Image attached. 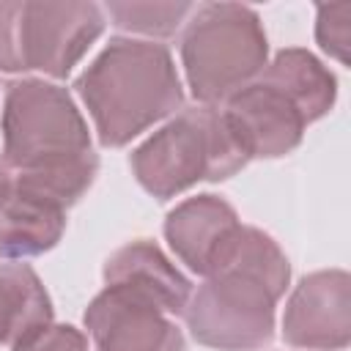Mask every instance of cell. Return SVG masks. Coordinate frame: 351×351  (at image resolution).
<instances>
[{"label":"cell","mask_w":351,"mask_h":351,"mask_svg":"<svg viewBox=\"0 0 351 351\" xmlns=\"http://www.w3.org/2000/svg\"><path fill=\"white\" fill-rule=\"evenodd\" d=\"M291 282V263L261 228L241 225L219 269L192 293L189 335L217 351H258L274 337V307Z\"/></svg>","instance_id":"1"},{"label":"cell","mask_w":351,"mask_h":351,"mask_svg":"<svg viewBox=\"0 0 351 351\" xmlns=\"http://www.w3.org/2000/svg\"><path fill=\"white\" fill-rule=\"evenodd\" d=\"M74 88L104 148L132 143L184 104V88L170 49L156 41L123 36L110 38L77 77Z\"/></svg>","instance_id":"2"},{"label":"cell","mask_w":351,"mask_h":351,"mask_svg":"<svg viewBox=\"0 0 351 351\" xmlns=\"http://www.w3.org/2000/svg\"><path fill=\"white\" fill-rule=\"evenodd\" d=\"M247 162L250 154L230 121L208 104L181 110L129 156L137 184L156 200L176 197L200 181H225Z\"/></svg>","instance_id":"3"},{"label":"cell","mask_w":351,"mask_h":351,"mask_svg":"<svg viewBox=\"0 0 351 351\" xmlns=\"http://www.w3.org/2000/svg\"><path fill=\"white\" fill-rule=\"evenodd\" d=\"M181 63L197 104H225L269 63L258 11L241 3L195 5L181 33Z\"/></svg>","instance_id":"4"},{"label":"cell","mask_w":351,"mask_h":351,"mask_svg":"<svg viewBox=\"0 0 351 351\" xmlns=\"http://www.w3.org/2000/svg\"><path fill=\"white\" fill-rule=\"evenodd\" d=\"M104 25L96 3H0V71L66 80Z\"/></svg>","instance_id":"5"},{"label":"cell","mask_w":351,"mask_h":351,"mask_svg":"<svg viewBox=\"0 0 351 351\" xmlns=\"http://www.w3.org/2000/svg\"><path fill=\"white\" fill-rule=\"evenodd\" d=\"M3 162L8 170H36L90 154L88 123L71 93L38 77L11 80L3 101Z\"/></svg>","instance_id":"6"},{"label":"cell","mask_w":351,"mask_h":351,"mask_svg":"<svg viewBox=\"0 0 351 351\" xmlns=\"http://www.w3.org/2000/svg\"><path fill=\"white\" fill-rule=\"evenodd\" d=\"M282 340L307 351H343L351 340V277L343 269L304 274L285 302Z\"/></svg>","instance_id":"7"},{"label":"cell","mask_w":351,"mask_h":351,"mask_svg":"<svg viewBox=\"0 0 351 351\" xmlns=\"http://www.w3.org/2000/svg\"><path fill=\"white\" fill-rule=\"evenodd\" d=\"M82 321L93 351H186L173 315L123 288L104 285L85 307Z\"/></svg>","instance_id":"8"},{"label":"cell","mask_w":351,"mask_h":351,"mask_svg":"<svg viewBox=\"0 0 351 351\" xmlns=\"http://www.w3.org/2000/svg\"><path fill=\"white\" fill-rule=\"evenodd\" d=\"M222 112L250 159H277L291 154L310 126L299 104L263 74L236 90L225 101Z\"/></svg>","instance_id":"9"},{"label":"cell","mask_w":351,"mask_h":351,"mask_svg":"<svg viewBox=\"0 0 351 351\" xmlns=\"http://www.w3.org/2000/svg\"><path fill=\"white\" fill-rule=\"evenodd\" d=\"M241 219L236 208L211 192L186 197L165 219V239L176 258L195 274L211 277L228 247L233 244Z\"/></svg>","instance_id":"10"},{"label":"cell","mask_w":351,"mask_h":351,"mask_svg":"<svg viewBox=\"0 0 351 351\" xmlns=\"http://www.w3.org/2000/svg\"><path fill=\"white\" fill-rule=\"evenodd\" d=\"M104 285L132 291L167 315H184L192 299V282L151 239H134L118 247L104 263Z\"/></svg>","instance_id":"11"},{"label":"cell","mask_w":351,"mask_h":351,"mask_svg":"<svg viewBox=\"0 0 351 351\" xmlns=\"http://www.w3.org/2000/svg\"><path fill=\"white\" fill-rule=\"evenodd\" d=\"M66 230V211L16 189L0 206V258L22 261L49 252Z\"/></svg>","instance_id":"12"},{"label":"cell","mask_w":351,"mask_h":351,"mask_svg":"<svg viewBox=\"0 0 351 351\" xmlns=\"http://www.w3.org/2000/svg\"><path fill=\"white\" fill-rule=\"evenodd\" d=\"M266 80H271L274 85H280L304 112V118L310 123L321 121L337 99V80L335 74L307 49L291 47V49H280L271 63L263 66L261 71Z\"/></svg>","instance_id":"13"},{"label":"cell","mask_w":351,"mask_h":351,"mask_svg":"<svg viewBox=\"0 0 351 351\" xmlns=\"http://www.w3.org/2000/svg\"><path fill=\"white\" fill-rule=\"evenodd\" d=\"M52 321V299L27 263H0V346Z\"/></svg>","instance_id":"14"},{"label":"cell","mask_w":351,"mask_h":351,"mask_svg":"<svg viewBox=\"0 0 351 351\" xmlns=\"http://www.w3.org/2000/svg\"><path fill=\"white\" fill-rule=\"evenodd\" d=\"M96 173H99V156L90 151V154L69 159V162L22 170L14 176V186L66 211L90 189Z\"/></svg>","instance_id":"15"},{"label":"cell","mask_w":351,"mask_h":351,"mask_svg":"<svg viewBox=\"0 0 351 351\" xmlns=\"http://www.w3.org/2000/svg\"><path fill=\"white\" fill-rule=\"evenodd\" d=\"M104 11L121 30L151 38H170L181 25H186L195 3H107Z\"/></svg>","instance_id":"16"},{"label":"cell","mask_w":351,"mask_h":351,"mask_svg":"<svg viewBox=\"0 0 351 351\" xmlns=\"http://www.w3.org/2000/svg\"><path fill=\"white\" fill-rule=\"evenodd\" d=\"M315 41L337 63H348L351 47V3H332L315 8Z\"/></svg>","instance_id":"17"},{"label":"cell","mask_w":351,"mask_h":351,"mask_svg":"<svg viewBox=\"0 0 351 351\" xmlns=\"http://www.w3.org/2000/svg\"><path fill=\"white\" fill-rule=\"evenodd\" d=\"M11 351H88V337L71 324H41L19 337Z\"/></svg>","instance_id":"18"},{"label":"cell","mask_w":351,"mask_h":351,"mask_svg":"<svg viewBox=\"0 0 351 351\" xmlns=\"http://www.w3.org/2000/svg\"><path fill=\"white\" fill-rule=\"evenodd\" d=\"M11 184H14V176H11L8 165H5L3 156H0V206L5 203V197H8V192H11Z\"/></svg>","instance_id":"19"}]
</instances>
